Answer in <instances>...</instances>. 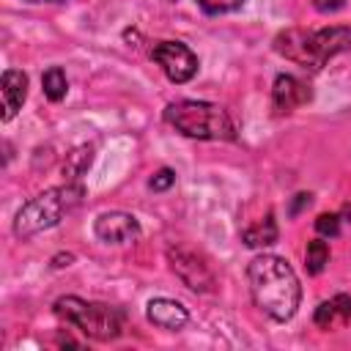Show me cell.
<instances>
[{
	"mask_svg": "<svg viewBox=\"0 0 351 351\" xmlns=\"http://www.w3.org/2000/svg\"><path fill=\"white\" fill-rule=\"evenodd\" d=\"M329 263V244L321 241V239H313L307 241V250H304V266L310 274H321Z\"/></svg>",
	"mask_w": 351,
	"mask_h": 351,
	"instance_id": "14",
	"label": "cell"
},
{
	"mask_svg": "<svg viewBox=\"0 0 351 351\" xmlns=\"http://www.w3.org/2000/svg\"><path fill=\"white\" fill-rule=\"evenodd\" d=\"M310 96L313 93H310V85L307 82H302L293 74H277L274 88H271V104H274L277 112H291V110L307 104Z\"/></svg>",
	"mask_w": 351,
	"mask_h": 351,
	"instance_id": "9",
	"label": "cell"
},
{
	"mask_svg": "<svg viewBox=\"0 0 351 351\" xmlns=\"http://www.w3.org/2000/svg\"><path fill=\"white\" fill-rule=\"evenodd\" d=\"M244 0H197V5L206 11V14H228V11H236Z\"/></svg>",
	"mask_w": 351,
	"mask_h": 351,
	"instance_id": "17",
	"label": "cell"
},
{
	"mask_svg": "<svg viewBox=\"0 0 351 351\" xmlns=\"http://www.w3.org/2000/svg\"><path fill=\"white\" fill-rule=\"evenodd\" d=\"M52 310L60 321H66L69 326H77L85 337L99 340V343L115 340L123 332V313L101 302H85L80 296H60L52 304Z\"/></svg>",
	"mask_w": 351,
	"mask_h": 351,
	"instance_id": "5",
	"label": "cell"
},
{
	"mask_svg": "<svg viewBox=\"0 0 351 351\" xmlns=\"http://www.w3.org/2000/svg\"><path fill=\"white\" fill-rule=\"evenodd\" d=\"M310 203H313V195H310V192H299V195H293V203H291L288 214H291V217H296V214H299L304 206H310Z\"/></svg>",
	"mask_w": 351,
	"mask_h": 351,
	"instance_id": "20",
	"label": "cell"
},
{
	"mask_svg": "<svg viewBox=\"0 0 351 351\" xmlns=\"http://www.w3.org/2000/svg\"><path fill=\"white\" fill-rule=\"evenodd\" d=\"M165 121L195 140H236L233 118L225 107L211 101H195V99H178L165 107Z\"/></svg>",
	"mask_w": 351,
	"mask_h": 351,
	"instance_id": "3",
	"label": "cell"
},
{
	"mask_svg": "<svg viewBox=\"0 0 351 351\" xmlns=\"http://www.w3.org/2000/svg\"><path fill=\"white\" fill-rule=\"evenodd\" d=\"M82 200V186L77 184H66V186H52L41 195H36L33 200H27L14 219V233L19 239L36 236L47 228H55L69 211H74Z\"/></svg>",
	"mask_w": 351,
	"mask_h": 351,
	"instance_id": "4",
	"label": "cell"
},
{
	"mask_svg": "<svg viewBox=\"0 0 351 351\" xmlns=\"http://www.w3.org/2000/svg\"><path fill=\"white\" fill-rule=\"evenodd\" d=\"M315 230L321 236H337L340 233V214H321L315 219Z\"/></svg>",
	"mask_w": 351,
	"mask_h": 351,
	"instance_id": "18",
	"label": "cell"
},
{
	"mask_svg": "<svg viewBox=\"0 0 351 351\" xmlns=\"http://www.w3.org/2000/svg\"><path fill=\"white\" fill-rule=\"evenodd\" d=\"M0 93H3V121H11L16 115V110L22 107L25 96H27V77L16 69L3 71Z\"/></svg>",
	"mask_w": 351,
	"mask_h": 351,
	"instance_id": "10",
	"label": "cell"
},
{
	"mask_svg": "<svg viewBox=\"0 0 351 351\" xmlns=\"http://www.w3.org/2000/svg\"><path fill=\"white\" fill-rule=\"evenodd\" d=\"M151 58L162 66L165 77L170 82H176V85L189 82L197 74V55L181 41H159L151 49Z\"/></svg>",
	"mask_w": 351,
	"mask_h": 351,
	"instance_id": "7",
	"label": "cell"
},
{
	"mask_svg": "<svg viewBox=\"0 0 351 351\" xmlns=\"http://www.w3.org/2000/svg\"><path fill=\"white\" fill-rule=\"evenodd\" d=\"M274 49L282 58H288V60H293L310 71H321L329 58L351 49V27H343V25L321 27V30L291 27V30L277 33Z\"/></svg>",
	"mask_w": 351,
	"mask_h": 351,
	"instance_id": "2",
	"label": "cell"
},
{
	"mask_svg": "<svg viewBox=\"0 0 351 351\" xmlns=\"http://www.w3.org/2000/svg\"><path fill=\"white\" fill-rule=\"evenodd\" d=\"M47 3H58V0H47Z\"/></svg>",
	"mask_w": 351,
	"mask_h": 351,
	"instance_id": "23",
	"label": "cell"
},
{
	"mask_svg": "<svg viewBox=\"0 0 351 351\" xmlns=\"http://www.w3.org/2000/svg\"><path fill=\"white\" fill-rule=\"evenodd\" d=\"M315 326L321 329H335V326H346L351 321V296L346 293H337L326 302H321L315 307V315H313Z\"/></svg>",
	"mask_w": 351,
	"mask_h": 351,
	"instance_id": "12",
	"label": "cell"
},
{
	"mask_svg": "<svg viewBox=\"0 0 351 351\" xmlns=\"http://www.w3.org/2000/svg\"><path fill=\"white\" fill-rule=\"evenodd\" d=\"M343 217H348L346 222H351V203H346V206H343Z\"/></svg>",
	"mask_w": 351,
	"mask_h": 351,
	"instance_id": "22",
	"label": "cell"
},
{
	"mask_svg": "<svg viewBox=\"0 0 351 351\" xmlns=\"http://www.w3.org/2000/svg\"><path fill=\"white\" fill-rule=\"evenodd\" d=\"M88 165H90V148H77V151L69 156L66 173H69V176H80V173H85Z\"/></svg>",
	"mask_w": 351,
	"mask_h": 351,
	"instance_id": "16",
	"label": "cell"
},
{
	"mask_svg": "<svg viewBox=\"0 0 351 351\" xmlns=\"http://www.w3.org/2000/svg\"><path fill=\"white\" fill-rule=\"evenodd\" d=\"M241 241L247 247H269V244H274L277 241V222H274V217L266 214L261 222L244 228L241 230Z\"/></svg>",
	"mask_w": 351,
	"mask_h": 351,
	"instance_id": "13",
	"label": "cell"
},
{
	"mask_svg": "<svg viewBox=\"0 0 351 351\" xmlns=\"http://www.w3.org/2000/svg\"><path fill=\"white\" fill-rule=\"evenodd\" d=\"M252 302L274 321L293 318L302 302V285L293 266L280 255H255L247 266Z\"/></svg>",
	"mask_w": 351,
	"mask_h": 351,
	"instance_id": "1",
	"label": "cell"
},
{
	"mask_svg": "<svg viewBox=\"0 0 351 351\" xmlns=\"http://www.w3.org/2000/svg\"><path fill=\"white\" fill-rule=\"evenodd\" d=\"M173 181H176V173L170 170V167H162L154 178H151V189H156V192H162V189H167V186H173Z\"/></svg>",
	"mask_w": 351,
	"mask_h": 351,
	"instance_id": "19",
	"label": "cell"
},
{
	"mask_svg": "<svg viewBox=\"0 0 351 351\" xmlns=\"http://www.w3.org/2000/svg\"><path fill=\"white\" fill-rule=\"evenodd\" d=\"M41 85H44V96H47L49 101H60V99L66 96V88H69L66 74H63V69H58V66H52V69L44 71Z\"/></svg>",
	"mask_w": 351,
	"mask_h": 351,
	"instance_id": "15",
	"label": "cell"
},
{
	"mask_svg": "<svg viewBox=\"0 0 351 351\" xmlns=\"http://www.w3.org/2000/svg\"><path fill=\"white\" fill-rule=\"evenodd\" d=\"M313 5H315V11H321V14H332V11L343 8L346 0H313Z\"/></svg>",
	"mask_w": 351,
	"mask_h": 351,
	"instance_id": "21",
	"label": "cell"
},
{
	"mask_svg": "<svg viewBox=\"0 0 351 351\" xmlns=\"http://www.w3.org/2000/svg\"><path fill=\"white\" fill-rule=\"evenodd\" d=\"M96 236L104 244H129L140 236V225L126 211H104L96 219Z\"/></svg>",
	"mask_w": 351,
	"mask_h": 351,
	"instance_id": "8",
	"label": "cell"
},
{
	"mask_svg": "<svg viewBox=\"0 0 351 351\" xmlns=\"http://www.w3.org/2000/svg\"><path fill=\"white\" fill-rule=\"evenodd\" d=\"M145 315H148L151 324H156L162 329H181L189 321L186 307L176 299H151Z\"/></svg>",
	"mask_w": 351,
	"mask_h": 351,
	"instance_id": "11",
	"label": "cell"
},
{
	"mask_svg": "<svg viewBox=\"0 0 351 351\" xmlns=\"http://www.w3.org/2000/svg\"><path fill=\"white\" fill-rule=\"evenodd\" d=\"M167 261H170V269L176 271V277L186 288H192L197 293H208L214 288V271L206 263V258L197 255L195 250H189V247H167Z\"/></svg>",
	"mask_w": 351,
	"mask_h": 351,
	"instance_id": "6",
	"label": "cell"
}]
</instances>
